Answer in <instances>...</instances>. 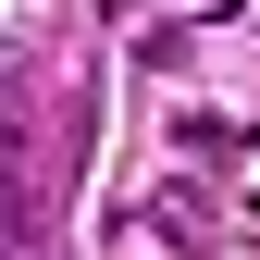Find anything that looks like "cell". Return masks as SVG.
Masks as SVG:
<instances>
[{
	"instance_id": "1",
	"label": "cell",
	"mask_w": 260,
	"mask_h": 260,
	"mask_svg": "<svg viewBox=\"0 0 260 260\" xmlns=\"http://www.w3.org/2000/svg\"><path fill=\"white\" fill-rule=\"evenodd\" d=\"M174 137H186V161H236V149H248V137H236V124H223V112H186Z\"/></svg>"
}]
</instances>
